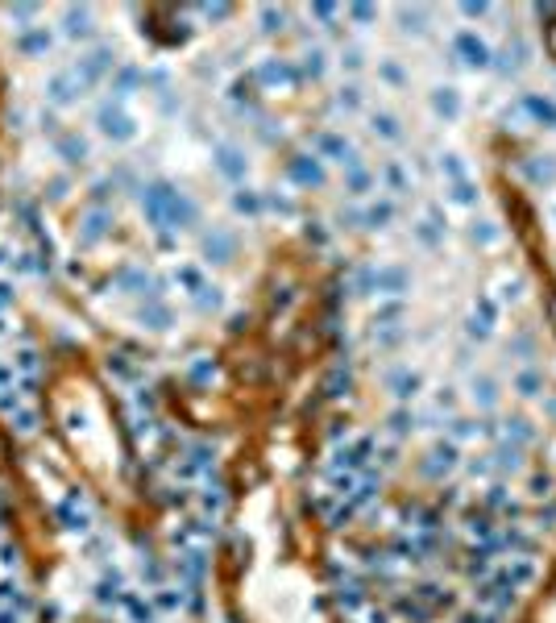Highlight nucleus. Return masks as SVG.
<instances>
[{
  "instance_id": "f257e3e1",
  "label": "nucleus",
  "mask_w": 556,
  "mask_h": 623,
  "mask_svg": "<svg viewBox=\"0 0 556 623\" xmlns=\"http://www.w3.org/2000/svg\"><path fill=\"white\" fill-rule=\"evenodd\" d=\"M54 515H58V524L67 527V532H88L92 527V515H88V507H83V495L71 490L63 503L54 507Z\"/></svg>"
},
{
  "instance_id": "f03ea898",
  "label": "nucleus",
  "mask_w": 556,
  "mask_h": 623,
  "mask_svg": "<svg viewBox=\"0 0 556 623\" xmlns=\"http://www.w3.org/2000/svg\"><path fill=\"white\" fill-rule=\"evenodd\" d=\"M453 46H457V54H461V63H465V67H473V71H478V67H490V46H486L478 34H469V29H465V34H457V42H453Z\"/></svg>"
},
{
  "instance_id": "7ed1b4c3",
  "label": "nucleus",
  "mask_w": 556,
  "mask_h": 623,
  "mask_svg": "<svg viewBox=\"0 0 556 623\" xmlns=\"http://www.w3.org/2000/svg\"><path fill=\"white\" fill-rule=\"evenodd\" d=\"M100 129H104L108 138H133V120L125 117L121 108H112V104L100 108Z\"/></svg>"
},
{
  "instance_id": "20e7f679",
  "label": "nucleus",
  "mask_w": 556,
  "mask_h": 623,
  "mask_svg": "<svg viewBox=\"0 0 556 623\" xmlns=\"http://www.w3.org/2000/svg\"><path fill=\"white\" fill-rule=\"evenodd\" d=\"M108 67H112V50H92V54L75 67V75H79L83 83H92V79H96V75H104Z\"/></svg>"
},
{
  "instance_id": "39448f33",
  "label": "nucleus",
  "mask_w": 556,
  "mask_h": 623,
  "mask_svg": "<svg viewBox=\"0 0 556 623\" xmlns=\"http://www.w3.org/2000/svg\"><path fill=\"white\" fill-rule=\"evenodd\" d=\"M121 607H125V615H129V623H154L158 619V607H154L150 599H142V594H125Z\"/></svg>"
},
{
  "instance_id": "423d86ee",
  "label": "nucleus",
  "mask_w": 556,
  "mask_h": 623,
  "mask_svg": "<svg viewBox=\"0 0 556 623\" xmlns=\"http://www.w3.org/2000/svg\"><path fill=\"white\" fill-rule=\"evenodd\" d=\"M320 154H328L332 163H345V167L357 163V158H353V145L345 142V138H337V133H324V138H320Z\"/></svg>"
},
{
  "instance_id": "0eeeda50",
  "label": "nucleus",
  "mask_w": 556,
  "mask_h": 623,
  "mask_svg": "<svg viewBox=\"0 0 556 623\" xmlns=\"http://www.w3.org/2000/svg\"><path fill=\"white\" fill-rule=\"evenodd\" d=\"M79 88H83V79H79L75 71L54 75V79H50V100H54V104H67V100H75V92H79Z\"/></svg>"
},
{
  "instance_id": "6e6552de",
  "label": "nucleus",
  "mask_w": 556,
  "mask_h": 623,
  "mask_svg": "<svg viewBox=\"0 0 556 623\" xmlns=\"http://www.w3.org/2000/svg\"><path fill=\"white\" fill-rule=\"evenodd\" d=\"M216 167L229 179H245V158H241V150H233V145H220L216 150Z\"/></svg>"
},
{
  "instance_id": "1a4fd4ad",
  "label": "nucleus",
  "mask_w": 556,
  "mask_h": 623,
  "mask_svg": "<svg viewBox=\"0 0 556 623\" xmlns=\"http://www.w3.org/2000/svg\"><path fill=\"white\" fill-rule=\"evenodd\" d=\"M432 108L440 113L444 120H453L461 113V96H457V88H436L432 92Z\"/></svg>"
},
{
  "instance_id": "9d476101",
  "label": "nucleus",
  "mask_w": 556,
  "mask_h": 623,
  "mask_svg": "<svg viewBox=\"0 0 556 623\" xmlns=\"http://www.w3.org/2000/svg\"><path fill=\"white\" fill-rule=\"evenodd\" d=\"M290 179H295V183H312V187H315V183H324V170H320L315 158H295V163H290Z\"/></svg>"
},
{
  "instance_id": "9b49d317",
  "label": "nucleus",
  "mask_w": 556,
  "mask_h": 623,
  "mask_svg": "<svg viewBox=\"0 0 556 623\" xmlns=\"http://www.w3.org/2000/svg\"><path fill=\"white\" fill-rule=\"evenodd\" d=\"M204 254H208V262H229V258H233V237L208 233V237H204Z\"/></svg>"
},
{
  "instance_id": "f8f14e48",
  "label": "nucleus",
  "mask_w": 556,
  "mask_h": 623,
  "mask_svg": "<svg viewBox=\"0 0 556 623\" xmlns=\"http://www.w3.org/2000/svg\"><path fill=\"white\" fill-rule=\"evenodd\" d=\"M523 108H528V113L540 120V125L556 129V104H552V100H544V96H523Z\"/></svg>"
},
{
  "instance_id": "ddd939ff",
  "label": "nucleus",
  "mask_w": 556,
  "mask_h": 623,
  "mask_svg": "<svg viewBox=\"0 0 556 623\" xmlns=\"http://www.w3.org/2000/svg\"><path fill=\"white\" fill-rule=\"evenodd\" d=\"M17 46H21L25 54H46V50H50V34H46V29H33V34H25Z\"/></svg>"
},
{
  "instance_id": "4468645a",
  "label": "nucleus",
  "mask_w": 556,
  "mask_h": 623,
  "mask_svg": "<svg viewBox=\"0 0 556 623\" xmlns=\"http://www.w3.org/2000/svg\"><path fill=\"white\" fill-rule=\"evenodd\" d=\"M58 154H63L67 163H79V158L88 154V142H83V138H75V133H71V138H63V142H58Z\"/></svg>"
},
{
  "instance_id": "2eb2a0df",
  "label": "nucleus",
  "mask_w": 556,
  "mask_h": 623,
  "mask_svg": "<svg viewBox=\"0 0 556 623\" xmlns=\"http://www.w3.org/2000/svg\"><path fill=\"white\" fill-rule=\"evenodd\" d=\"M92 25H88V9H67V34L79 38V34H88Z\"/></svg>"
},
{
  "instance_id": "dca6fc26",
  "label": "nucleus",
  "mask_w": 556,
  "mask_h": 623,
  "mask_svg": "<svg viewBox=\"0 0 556 623\" xmlns=\"http://www.w3.org/2000/svg\"><path fill=\"white\" fill-rule=\"evenodd\" d=\"M390 386H394V395H399V399H411V395H415V386H419V379L403 370V374H394V379H390Z\"/></svg>"
},
{
  "instance_id": "f3484780",
  "label": "nucleus",
  "mask_w": 556,
  "mask_h": 623,
  "mask_svg": "<svg viewBox=\"0 0 556 623\" xmlns=\"http://www.w3.org/2000/svg\"><path fill=\"white\" fill-rule=\"evenodd\" d=\"M262 79H270V83H290L295 71H290L287 63H266V67H262Z\"/></svg>"
},
{
  "instance_id": "a211bd4d",
  "label": "nucleus",
  "mask_w": 556,
  "mask_h": 623,
  "mask_svg": "<svg viewBox=\"0 0 556 623\" xmlns=\"http://www.w3.org/2000/svg\"><path fill=\"white\" fill-rule=\"evenodd\" d=\"M374 133H382V138H399V120L390 117V113H374Z\"/></svg>"
},
{
  "instance_id": "6ab92c4d",
  "label": "nucleus",
  "mask_w": 556,
  "mask_h": 623,
  "mask_svg": "<svg viewBox=\"0 0 556 623\" xmlns=\"http://www.w3.org/2000/svg\"><path fill=\"white\" fill-rule=\"evenodd\" d=\"M453 204H478V187L469 179H457L453 183Z\"/></svg>"
},
{
  "instance_id": "aec40b11",
  "label": "nucleus",
  "mask_w": 556,
  "mask_h": 623,
  "mask_svg": "<svg viewBox=\"0 0 556 623\" xmlns=\"http://www.w3.org/2000/svg\"><path fill=\"white\" fill-rule=\"evenodd\" d=\"M142 320L150 324V329H167V324H170V312L158 308V304H150V308H142Z\"/></svg>"
},
{
  "instance_id": "412c9836",
  "label": "nucleus",
  "mask_w": 556,
  "mask_h": 623,
  "mask_svg": "<svg viewBox=\"0 0 556 623\" xmlns=\"http://www.w3.org/2000/svg\"><path fill=\"white\" fill-rule=\"evenodd\" d=\"M174 283H183L187 291L204 287V279H199V270H195V266H179V270H174Z\"/></svg>"
},
{
  "instance_id": "4be33fe9",
  "label": "nucleus",
  "mask_w": 556,
  "mask_h": 623,
  "mask_svg": "<svg viewBox=\"0 0 556 623\" xmlns=\"http://www.w3.org/2000/svg\"><path fill=\"white\" fill-rule=\"evenodd\" d=\"M390 216H394V208H390V204H374V208L365 212V225H369V229H382Z\"/></svg>"
},
{
  "instance_id": "5701e85b",
  "label": "nucleus",
  "mask_w": 556,
  "mask_h": 623,
  "mask_svg": "<svg viewBox=\"0 0 556 623\" xmlns=\"http://www.w3.org/2000/svg\"><path fill=\"white\" fill-rule=\"evenodd\" d=\"M195 304H199L204 312H208V308H220V287H208V283H204V287L195 291Z\"/></svg>"
},
{
  "instance_id": "b1692460",
  "label": "nucleus",
  "mask_w": 556,
  "mask_h": 623,
  "mask_svg": "<svg viewBox=\"0 0 556 623\" xmlns=\"http://www.w3.org/2000/svg\"><path fill=\"white\" fill-rule=\"evenodd\" d=\"M104 220H108L104 212H92V216H88V229H83V241H96V237H104V229H108Z\"/></svg>"
},
{
  "instance_id": "393cba45",
  "label": "nucleus",
  "mask_w": 556,
  "mask_h": 623,
  "mask_svg": "<svg viewBox=\"0 0 556 623\" xmlns=\"http://www.w3.org/2000/svg\"><path fill=\"white\" fill-rule=\"evenodd\" d=\"M399 21H403V29H415L419 34L424 29V13L419 9H399Z\"/></svg>"
},
{
  "instance_id": "a878e982",
  "label": "nucleus",
  "mask_w": 556,
  "mask_h": 623,
  "mask_svg": "<svg viewBox=\"0 0 556 623\" xmlns=\"http://www.w3.org/2000/svg\"><path fill=\"white\" fill-rule=\"evenodd\" d=\"M0 565H4V570H17V565H21V549H17V545H0Z\"/></svg>"
},
{
  "instance_id": "bb28decb",
  "label": "nucleus",
  "mask_w": 556,
  "mask_h": 623,
  "mask_svg": "<svg viewBox=\"0 0 556 623\" xmlns=\"http://www.w3.org/2000/svg\"><path fill=\"white\" fill-rule=\"evenodd\" d=\"M528 175L548 183V179H556V163H528Z\"/></svg>"
},
{
  "instance_id": "cd10ccee",
  "label": "nucleus",
  "mask_w": 556,
  "mask_h": 623,
  "mask_svg": "<svg viewBox=\"0 0 556 623\" xmlns=\"http://www.w3.org/2000/svg\"><path fill=\"white\" fill-rule=\"evenodd\" d=\"M13 366H17V370H25V374H33V370H38V354H33V349H21V354L13 358Z\"/></svg>"
},
{
  "instance_id": "c85d7f7f",
  "label": "nucleus",
  "mask_w": 556,
  "mask_h": 623,
  "mask_svg": "<svg viewBox=\"0 0 556 623\" xmlns=\"http://www.w3.org/2000/svg\"><path fill=\"white\" fill-rule=\"evenodd\" d=\"M365 187H369V175H365V170H357V167H353V170H349V192H353V195H362Z\"/></svg>"
},
{
  "instance_id": "c756f323",
  "label": "nucleus",
  "mask_w": 556,
  "mask_h": 623,
  "mask_svg": "<svg viewBox=\"0 0 556 623\" xmlns=\"http://www.w3.org/2000/svg\"><path fill=\"white\" fill-rule=\"evenodd\" d=\"M13 383H17V366L0 361V391H13Z\"/></svg>"
},
{
  "instance_id": "7c9ffc66",
  "label": "nucleus",
  "mask_w": 556,
  "mask_h": 623,
  "mask_svg": "<svg viewBox=\"0 0 556 623\" xmlns=\"http://www.w3.org/2000/svg\"><path fill=\"white\" fill-rule=\"evenodd\" d=\"M133 83H137V71H133V67H125V71L117 75V83H112V92H121V96H125Z\"/></svg>"
},
{
  "instance_id": "2f4dec72",
  "label": "nucleus",
  "mask_w": 556,
  "mask_h": 623,
  "mask_svg": "<svg viewBox=\"0 0 556 623\" xmlns=\"http://www.w3.org/2000/svg\"><path fill=\"white\" fill-rule=\"evenodd\" d=\"M237 212H258V195H249V192H237Z\"/></svg>"
},
{
  "instance_id": "473e14b6",
  "label": "nucleus",
  "mask_w": 556,
  "mask_h": 623,
  "mask_svg": "<svg viewBox=\"0 0 556 623\" xmlns=\"http://www.w3.org/2000/svg\"><path fill=\"white\" fill-rule=\"evenodd\" d=\"M440 167L449 170V175H453V179H465V170H461V163H457V154H444V163H440Z\"/></svg>"
},
{
  "instance_id": "72a5a7b5",
  "label": "nucleus",
  "mask_w": 556,
  "mask_h": 623,
  "mask_svg": "<svg viewBox=\"0 0 556 623\" xmlns=\"http://www.w3.org/2000/svg\"><path fill=\"white\" fill-rule=\"evenodd\" d=\"M473 241H482V245H490V241H494V229H490V220H482V229L473 225Z\"/></svg>"
},
{
  "instance_id": "f704fd0d",
  "label": "nucleus",
  "mask_w": 556,
  "mask_h": 623,
  "mask_svg": "<svg viewBox=\"0 0 556 623\" xmlns=\"http://www.w3.org/2000/svg\"><path fill=\"white\" fill-rule=\"evenodd\" d=\"M262 21H266L262 29H278V25H283V13H274V9H262Z\"/></svg>"
},
{
  "instance_id": "c9c22d12",
  "label": "nucleus",
  "mask_w": 556,
  "mask_h": 623,
  "mask_svg": "<svg viewBox=\"0 0 556 623\" xmlns=\"http://www.w3.org/2000/svg\"><path fill=\"white\" fill-rule=\"evenodd\" d=\"M320 71H324V54L312 50V54H308V75H320Z\"/></svg>"
},
{
  "instance_id": "e433bc0d",
  "label": "nucleus",
  "mask_w": 556,
  "mask_h": 623,
  "mask_svg": "<svg viewBox=\"0 0 556 623\" xmlns=\"http://www.w3.org/2000/svg\"><path fill=\"white\" fill-rule=\"evenodd\" d=\"M33 424H38L33 411H21V416H17V432H33Z\"/></svg>"
},
{
  "instance_id": "4c0bfd02",
  "label": "nucleus",
  "mask_w": 556,
  "mask_h": 623,
  "mask_svg": "<svg viewBox=\"0 0 556 623\" xmlns=\"http://www.w3.org/2000/svg\"><path fill=\"white\" fill-rule=\"evenodd\" d=\"M349 13H353V17H357V21H374V9H369V4H353V9H349Z\"/></svg>"
},
{
  "instance_id": "58836bf2",
  "label": "nucleus",
  "mask_w": 556,
  "mask_h": 623,
  "mask_svg": "<svg viewBox=\"0 0 556 623\" xmlns=\"http://www.w3.org/2000/svg\"><path fill=\"white\" fill-rule=\"evenodd\" d=\"M312 13L320 17V21H332V17H337V9H332V4H315Z\"/></svg>"
},
{
  "instance_id": "ea45409f",
  "label": "nucleus",
  "mask_w": 556,
  "mask_h": 623,
  "mask_svg": "<svg viewBox=\"0 0 556 623\" xmlns=\"http://www.w3.org/2000/svg\"><path fill=\"white\" fill-rule=\"evenodd\" d=\"M519 386H523V395H535V386H540V379H535V374H523V379H519Z\"/></svg>"
},
{
  "instance_id": "a19ab883",
  "label": "nucleus",
  "mask_w": 556,
  "mask_h": 623,
  "mask_svg": "<svg viewBox=\"0 0 556 623\" xmlns=\"http://www.w3.org/2000/svg\"><path fill=\"white\" fill-rule=\"evenodd\" d=\"M13 295H17V287H13V283H4V279H0V308H4V304H9V299H13Z\"/></svg>"
},
{
  "instance_id": "79ce46f5",
  "label": "nucleus",
  "mask_w": 556,
  "mask_h": 623,
  "mask_svg": "<svg viewBox=\"0 0 556 623\" xmlns=\"http://www.w3.org/2000/svg\"><path fill=\"white\" fill-rule=\"evenodd\" d=\"M340 104H349V108H357V88H345V92H340Z\"/></svg>"
},
{
  "instance_id": "37998d69",
  "label": "nucleus",
  "mask_w": 556,
  "mask_h": 623,
  "mask_svg": "<svg viewBox=\"0 0 556 623\" xmlns=\"http://www.w3.org/2000/svg\"><path fill=\"white\" fill-rule=\"evenodd\" d=\"M0 623H21V611H13V607H4V611H0Z\"/></svg>"
},
{
  "instance_id": "c03bdc74",
  "label": "nucleus",
  "mask_w": 556,
  "mask_h": 623,
  "mask_svg": "<svg viewBox=\"0 0 556 623\" xmlns=\"http://www.w3.org/2000/svg\"><path fill=\"white\" fill-rule=\"evenodd\" d=\"M461 13H465V17H482L486 4H461Z\"/></svg>"
},
{
  "instance_id": "a18cd8bd",
  "label": "nucleus",
  "mask_w": 556,
  "mask_h": 623,
  "mask_svg": "<svg viewBox=\"0 0 556 623\" xmlns=\"http://www.w3.org/2000/svg\"><path fill=\"white\" fill-rule=\"evenodd\" d=\"M382 75H387L390 83H399V79H403V71H399V67H394V63H387V67H382Z\"/></svg>"
},
{
  "instance_id": "49530a36",
  "label": "nucleus",
  "mask_w": 556,
  "mask_h": 623,
  "mask_svg": "<svg viewBox=\"0 0 556 623\" xmlns=\"http://www.w3.org/2000/svg\"><path fill=\"white\" fill-rule=\"evenodd\" d=\"M387 179L394 183V187H403V170H399V167H387Z\"/></svg>"
}]
</instances>
